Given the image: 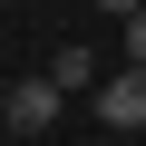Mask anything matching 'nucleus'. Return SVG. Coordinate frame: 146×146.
I'll list each match as a JSON object with an SVG mask.
<instances>
[{
	"mask_svg": "<svg viewBox=\"0 0 146 146\" xmlns=\"http://www.w3.org/2000/svg\"><path fill=\"white\" fill-rule=\"evenodd\" d=\"M98 127H107V136H136V127H146V68H136V58L98 88Z\"/></svg>",
	"mask_w": 146,
	"mask_h": 146,
	"instance_id": "1",
	"label": "nucleus"
},
{
	"mask_svg": "<svg viewBox=\"0 0 146 146\" xmlns=\"http://www.w3.org/2000/svg\"><path fill=\"white\" fill-rule=\"evenodd\" d=\"M58 98H68V88H58V78H49V88H39V78H29V88H10V98H0V117H10V127H20V136H39V127H58Z\"/></svg>",
	"mask_w": 146,
	"mask_h": 146,
	"instance_id": "2",
	"label": "nucleus"
},
{
	"mask_svg": "<svg viewBox=\"0 0 146 146\" xmlns=\"http://www.w3.org/2000/svg\"><path fill=\"white\" fill-rule=\"evenodd\" d=\"M49 78H58V88H98V58H88V49H58Z\"/></svg>",
	"mask_w": 146,
	"mask_h": 146,
	"instance_id": "3",
	"label": "nucleus"
},
{
	"mask_svg": "<svg viewBox=\"0 0 146 146\" xmlns=\"http://www.w3.org/2000/svg\"><path fill=\"white\" fill-rule=\"evenodd\" d=\"M127 58H136V68H146V10H136V20H127Z\"/></svg>",
	"mask_w": 146,
	"mask_h": 146,
	"instance_id": "4",
	"label": "nucleus"
},
{
	"mask_svg": "<svg viewBox=\"0 0 146 146\" xmlns=\"http://www.w3.org/2000/svg\"><path fill=\"white\" fill-rule=\"evenodd\" d=\"M88 10H107V20H136V10H146V0H88Z\"/></svg>",
	"mask_w": 146,
	"mask_h": 146,
	"instance_id": "5",
	"label": "nucleus"
}]
</instances>
